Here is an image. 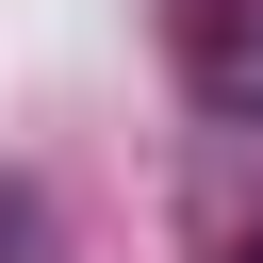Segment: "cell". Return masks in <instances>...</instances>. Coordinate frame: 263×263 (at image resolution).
Listing matches in <instances>:
<instances>
[{
	"label": "cell",
	"mask_w": 263,
	"mask_h": 263,
	"mask_svg": "<svg viewBox=\"0 0 263 263\" xmlns=\"http://www.w3.org/2000/svg\"><path fill=\"white\" fill-rule=\"evenodd\" d=\"M230 263H263V230H247V247H230Z\"/></svg>",
	"instance_id": "6da1fadb"
}]
</instances>
